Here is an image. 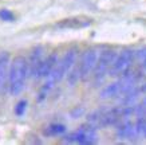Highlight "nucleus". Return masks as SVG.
<instances>
[{"mask_svg":"<svg viewBox=\"0 0 146 145\" xmlns=\"http://www.w3.org/2000/svg\"><path fill=\"white\" fill-rule=\"evenodd\" d=\"M66 132V126L63 124H51L44 129L46 136H60Z\"/></svg>","mask_w":146,"mask_h":145,"instance_id":"f8f14e48","label":"nucleus"},{"mask_svg":"<svg viewBox=\"0 0 146 145\" xmlns=\"http://www.w3.org/2000/svg\"><path fill=\"white\" fill-rule=\"evenodd\" d=\"M9 71V54L3 51L0 53V93L4 90V86L8 82Z\"/></svg>","mask_w":146,"mask_h":145,"instance_id":"9d476101","label":"nucleus"},{"mask_svg":"<svg viewBox=\"0 0 146 145\" xmlns=\"http://www.w3.org/2000/svg\"><path fill=\"white\" fill-rule=\"evenodd\" d=\"M138 134L135 124H133L131 121H129L127 118L122 120L119 122V126L117 129V136L121 140H133L134 137Z\"/></svg>","mask_w":146,"mask_h":145,"instance_id":"1a4fd4ad","label":"nucleus"},{"mask_svg":"<svg viewBox=\"0 0 146 145\" xmlns=\"http://www.w3.org/2000/svg\"><path fill=\"white\" fill-rule=\"evenodd\" d=\"M143 67H145V71H146V65H143Z\"/></svg>","mask_w":146,"mask_h":145,"instance_id":"a211bd4d","label":"nucleus"},{"mask_svg":"<svg viewBox=\"0 0 146 145\" xmlns=\"http://www.w3.org/2000/svg\"><path fill=\"white\" fill-rule=\"evenodd\" d=\"M82 113H83V109H76L72 112V116H74V118H75L76 114H82Z\"/></svg>","mask_w":146,"mask_h":145,"instance_id":"f3484780","label":"nucleus"},{"mask_svg":"<svg viewBox=\"0 0 146 145\" xmlns=\"http://www.w3.org/2000/svg\"><path fill=\"white\" fill-rule=\"evenodd\" d=\"M58 62V55L56 54H51L47 58L43 59L42 65H40L39 70H38V74H36V79L39 78H44V77H48L51 74V71L54 70V67Z\"/></svg>","mask_w":146,"mask_h":145,"instance_id":"9b49d317","label":"nucleus"},{"mask_svg":"<svg viewBox=\"0 0 146 145\" xmlns=\"http://www.w3.org/2000/svg\"><path fill=\"white\" fill-rule=\"evenodd\" d=\"M115 57H117V53L114 50H105L101 53V55H98L97 63H95V67L93 70L95 85H99L103 81V78L106 77V74H109V70H110Z\"/></svg>","mask_w":146,"mask_h":145,"instance_id":"7ed1b4c3","label":"nucleus"},{"mask_svg":"<svg viewBox=\"0 0 146 145\" xmlns=\"http://www.w3.org/2000/svg\"><path fill=\"white\" fill-rule=\"evenodd\" d=\"M76 59V51L75 50H68L60 61L56 62V65L54 67V70L51 71V74L47 77L48 81H51L54 85L58 84L59 81H62L63 77L71 70V67L74 66Z\"/></svg>","mask_w":146,"mask_h":145,"instance_id":"f03ea898","label":"nucleus"},{"mask_svg":"<svg viewBox=\"0 0 146 145\" xmlns=\"http://www.w3.org/2000/svg\"><path fill=\"white\" fill-rule=\"evenodd\" d=\"M26 109H27V101L26 100H22V101L18 102V105L15 106V114L22 117L26 113Z\"/></svg>","mask_w":146,"mask_h":145,"instance_id":"dca6fc26","label":"nucleus"},{"mask_svg":"<svg viewBox=\"0 0 146 145\" xmlns=\"http://www.w3.org/2000/svg\"><path fill=\"white\" fill-rule=\"evenodd\" d=\"M133 59H134V51L130 50V48H126L123 51H121L119 54H117L110 70H109V75L118 77V75L125 74L126 71H129L131 63H133Z\"/></svg>","mask_w":146,"mask_h":145,"instance_id":"20e7f679","label":"nucleus"},{"mask_svg":"<svg viewBox=\"0 0 146 145\" xmlns=\"http://www.w3.org/2000/svg\"><path fill=\"white\" fill-rule=\"evenodd\" d=\"M97 132L91 125H86V126L79 128L76 132L70 133L68 136H66L63 138L64 142H76V144L82 145H90L97 142Z\"/></svg>","mask_w":146,"mask_h":145,"instance_id":"39448f33","label":"nucleus"},{"mask_svg":"<svg viewBox=\"0 0 146 145\" xmlns=\"http://www.w3.org/2000/svg\"><path fill=\"white\" fill-rule=\"evenodd\" d=\"M43 47H35L32 50L31 53V57H30V61L28 62V74L31 75L34 79H36V74H38V70H39L40 65H42V62H43Z\"/></svg>","mask_w":146,"mask_h":145,"instance_id":"6e6552de","label":"nucleus"},{"mask_svg":"<svg viewBox=\"0 0 146 145\" xmlns=\"http://www.w3.org/2000/svg\"><path fill=\"white\" fill-rule=\"evenodd\" d=\"M28 77V62L24 57L13 58L12 63H9L8 71V92L11 96H18L22 93Z\"/></svg>","mask_w":146,"mask_h":145,"instance_id":"f257e3e1","label":"nucleus"},{"mask_svg":"<svg viewBox=\"0 0 146 145\" xmlns=\"http://www.w3.org/2000/svg\"><path fill=\"white\" fill-rule=\"evenodd\" d=\"M91 19L86 16H74V18L63 19L60 22L56 23V28L59 30H80L86 28L91 24Z\"/></svg>","mask_w":146,"mask_h":145,"instance_id":"0eeeda50","label":"nucleus"},{"mask_svg":"<svg viewBox=\"0 0 146 145\" xmlns=\"http://www.w3.org/2000/svg\"><path fill=\"white\" fill-rule=\"evenodd\" d=\"M97 59H98V51L95 48H90V50L84 51L82 58H80L79 65H78V69H79L80 73V79L89 78L90 74L93 73L94 67H95Z\"/></svg>","mask_w":146,"mask_h":145,"instance_id":"423d86ee","label":"nucleus"},{"mask_svg":"<svg viewBox=\"0 0 146 145\" xmlns=\"http://www.w3.org/2000/svg\"><path fill=\"white\" fill-rule=\"evenodd\" d=\"M134 58L137 59L138 63L146 65V47H142L137 51H134Z\"/></svg>","mask_w":146,"mask_h":145,"instance_id":"4468645a","label":"nucleus"},{"mask_svg":"<svg viewBox=\"0 0 146 145\" xmlns=\"http://www.w3.org/2000/svg\"><path fill=\"white\" fill-rule=\"evenodd\" d=\"M0 20L3 22H13L15 20V15H13L9 9H0Z\"/></svg>","mask_w":146,"mask_h":145,"instance_id":"2eb2a0df","label":"nucleus"},{"mask_svg":"<svg viewBox=\"0 0 146 145\" xmlns=\"http://www.w3.org/2000/svg\"><path fill=\"white\" fill-rule=\"evenodd\" d=\"M68 74V77H67V81H68V84L71 85V86H74V85L78 82L80 79V73H79V69H78V66L76 67H71V70L67 73Z\"/></svg>","mask_w":146,"mask_h":145,"instance_id":"ddd939ff","label":"nucleus"}]
</instances>
